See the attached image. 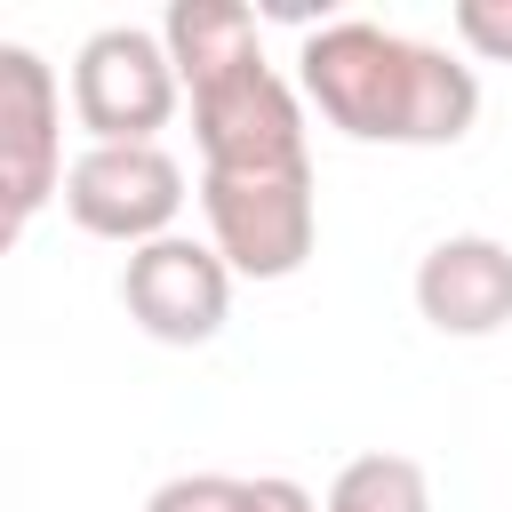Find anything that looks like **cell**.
<instances>
[{"label": "cell", "mask_w": 512, "mask_h": 512, "mask_svg": "<svg viewBox=\"0 0 512 512\" xmlns=\"http://www.w3.org/2000/svg\"><path fill=\"white\" fill-rule=\"evenodd\" d=\"M64 216L88 240L152 248L184 216V160L168 144H88L64 168Z\"/></svg>", "instance_id": "obj_4"}, {"label": "cell", "mask_w": 512, "mask_h": 512, "mask_svg": "<svg viewBox=\"0 0 512 512\" xmlns=\"http://www.w3.org/2000/svg\"><path fill=\"white\" fill-rule=\"evenodd\" d=\"M448 24L480 64H512V0H456Z\"/></svg>", "instance_id": "obj_12"}, {"label": "cell", "mask_w": 512, "mask_h": 512, "mask_svg": "<svg viewBox=\"0 0 512 512\" xmlns=\"http://www.w3.org/2000/svg\"><path fill=\"white\" fill-rule=\"evenodd\" d=\"M120 304L128 320L152 336V344H208L224 320H232V264L192 240V232H168L152 248H128L120 264Z\"/></svg>", "instance_id": "obj_7"}, {"label": "cell", "mask_w": 512, "mask_h": 512, "mask_svg": "<svg viewBox=\"0 0 512 512\" xmlns=\"http://www.w3.org/2000/svg\"><path fill=\"white\" fill-rule=\"evenodd\" d=\"M304 104L352 144H464L480 120V80L432 40L336 16L296 48Z\"/></svg>", "instance_id": "obj_1"}, {"label": "cell", "mask_w": 512, "mask_h": 512, "mask_svg": "<svg viewBox=\"0 0 512 512\" xmlns=\"http://www.w3.org/2000/svg\"><path fill=\"white\" fill-rule=\"evenodd\" d=\"M416 312L440 336H496L512 320V248L488 232H448L416 256Z\"/></svg>", "instance_id": "obj_8"}, {"label": "cell", "mask_w": 512, "mask_h": 512, "mask_svg": "<svg viewBox=\"0 0 512 512\" xmlns=\"http://www.w3.org/2000/svg\"><path fill=\"white\" fill-rule=\"evenodd\" d=\"M320 512H432V480H424L416 456L368 448V456H352V464L328 480Z\"/></svg>", "instance_id": "obj_10"}, {"label": "cell", "mask_w": 512, "mask_h": 512, "mask_svg": "<svg viewBox=\"0 0 512 512\" xmlns=\"http://www.w3.org/2000/svg\"><path fill=\"white\" fill-rule=\"evenodd\" d=\"M160 40H168V64H176L184 96H200V88L264 64L256 8H240V0H176V8L160 16Z\"/></svg>", "instance_id": "obj_9"}, {"label": "cell", "mask_w": 512, "mask_h": 512, "mask_svg": "<svg viewBox=\"0 0 512 512\" xmlns=\"http://www.w3.org/2000/svg\"><path fill=\"white\" fill-rule=\"evenodd\" d=\"M0 240H24L32 216L64 192V96L40 48L8 40L0 48Z\"/></svg>", "instance_id": "obj_5"}, {"label": "cell", "mask_w": 512, "mask_h": 512, "mask_svg": "<svg viewBox=\"0 0 512 512\" xmlns=\"http://www.w3.org/2000/svg\"><path fill=\"white\" fill-rule=\"evenodd\" d=\"M144 512H248V480L232 472H176L144 496Z\"/></svg>", "instance_id": "obj_11"}, {"label": "cell", "mask_w": 512, "mask_h": 512, "mask_svg": "<svg viewBox=\"0 0 512 512\" xmlns=\"http://www.w3.org/2000/svg\"><path fill=\"white\" fill-rule=\"evenodd\" d=\"M248 512H320V504H312V488H296L288 472H264V480H248Z\"/></svg>", "instance_id": "obj_13"}, {"label": "cell", "mask_w": 512, "mask_h": 512, "mask_svg": "<svg viewBox=\"0 0 512 512\" xmlns=\"http://www.w3.org/2000/svg\"><path fill=\"white\" fill-rule=\"evenodd\" d=\"M176 96L184 80L168 64V40L144 24H104L72 56V120L88 128V144H160Z\"/></svg>", "instance_id": "obj_3"}, {"label": "cell", "mask_w": 512, "mask_h": 512, "mask_svg": "<svg viewBox=\"0 0 512 512\" xmlns=\"http://www.w3.org/2000/svg\"><path fill=\"white\" fill-rule=\"evenodd\" d=\"M192 144H200V176L312 160L304 152V88H288L272 64H248L192 96Z\"/></svg>", "instance_id": "obj_6"}, {"label": "cell", "mask_w": 512, "mask_h": 512, "mask_svg": "<svg viewBox=\"0 0 512 512\" xmlns=\"http://www.w3.org/2000/svg\"><path fill=\"white\" fill-rule=\"evenodd\" d=\"M200 216H208V248L232 264V280H288V272H304V256L320 240L312 160L200 176Z\"/></svg>", "instance_id": "obj_2"}]
</instances>
